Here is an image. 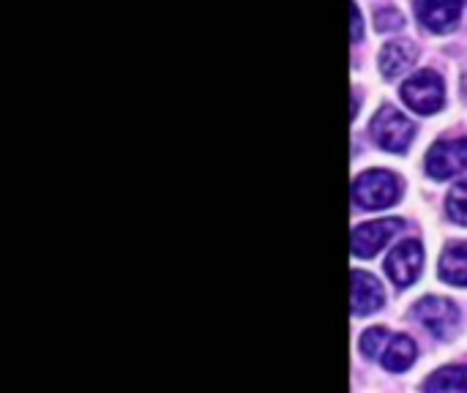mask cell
I'll return each mask as SVG.
<instances>
[{"instance_id": "cell-9", "label": "cell", "mask_w": 467, "mask_h": 393, "mask_svg": "<svg viewBox=\"0 0 467 393\" xmlns=\"http://www.w3.org/2000/svg\"><path fill=\"white\" fill-rule=\"evenodd\" d=\"M421 262H424L421 243H418V241H402V243L389 254L386 270H389V276L394 279V284L407 287V284H413V281L418 279Z\"/></svg>"}, {"instance_id": "cell-2", "label": "cell", "mask_w": 467, "mask_h": 393, "mask_svg": "<svg viewBox=\"0 0 467 393\" xmlns=\"http://www.w3.org/2000/svg\"><path fill=\"white\" fill-rule=\"evenodd\" d=\"M399 180L386 172V169H369L363 175H358L355 186H353V196L361 208L378 211V208H389L399 200Z\"/></svg>"}, {"instance_id": "cell-5", "label": "cell", "mask_w": 467, "mask_h": 393, "mask_svg": "<svg viewBox=\"0 0 467 393\" xmlns=\"http://www.w3.org/2000/svg\"><path fill=\"white\" fill-rule=\"evenodd\" d=\"M413 320L421 323L437 339H451L459 325V309L445 298H424L413 309Z\"/></svg>"}, {"instance_id": "cell-6", "label": "cell", "mask_w": 467, "mask_h": 393, "mask_svg": "<svg viewBox=\"0 0 467 393\" xmlns=\"http://www.w3.org/2000/svg\"><path fill=\"white\" fill-rule=\"evenodd\" d=\"M418 23L432 33H451L459 25L464 0H413Z\"/></svg>"}, {"instance_id": "cell-12", "label": "cell", "mask_w": 467, "mask_h": 393, "mask_svg": "<svg viewBox=\"0 0 467 393\" xmlns=\"http://www.w3.org/2000/svg\"><path fill=\"white\" fill-rule=\"evenodd\" d=\"M440 279L453 287H467V243H453L440 260Z\"/></svg>"}, {"instance_id": "cell-7", "label": "cell", "mask_w": 467, "mask_h": 393, "mask_svg": "<svg viewBox=\"0 0 467 393\" xmlns=\"http://www.w3.org/2000/svg\"><path fill=\"white\" fill-rule=\"evenodd\" d=\"M426 169L437 180H445L451 175L464 172L467 169V137L437 142L426 156Z\"/></svg>"}, {"instance_id": "cell-1", "label": "cell", "mask_w": 467, "mask_h": 393, "mask_svg": "<svg viewBox=\"0 0 467 393\" xmlns=\"http://www.w3.org/2000/svg\"><path fill=\"white\" fill-rule=\"evenodd\" d=\"M361 350L369 358H380L386 369L405 371L416 361V344L407 336H394L386 328H371L361 336Z\"/></svg>"}, {"instance_id": "cell-16", "label": "cell", "mask_w": 467, "mask_h": 393, "mask_svg": "<svg viewBox=\"0 0 467 393\" xmlns=\"http://www.w3.org/2000/svg\"><path fill=\"white\" fill-rule=\"evenodd\" d=\"M464 96H467V79H464Z\"/></svg>"}, {"instance_id": "cell-4", "label": "cell", "mask_w": 467, "mask_h": 393, "mask_svg": "<svg viewBox=\"0 0 467 393\" xmlns=\"http://www.w3.org/2000/svg\"><path fill=\"white\" fill-rule=\"evenodd\" d=\"M371 137H375V142L386 151H394V153H402L410 148L413 142V123L399 113V110H391V107H383L375 121H371L369 126Z\"/></svg>"}, {"instance_id": "cell-15", "label": "cell", "mask_w": 467, "mask_h": 393, "mask_svg": "<svg viewBox=\"0 0 467 393\" xmlns=\"http://www.w3.org/2000/svg\"><path fill=\"white\" fill-rule=\"evenodd\" d=\"M375 20H378V31H383V33L402 28V14L397 9H383V12H378Z\"/></svg>"}, {"instance_id": "cell-8", "label": "cell", "mask_w": 467, "mask_h": 393, "mask_svg": "<svg viewBox=\"0 0 467 393\" xmlns=\"http://www.w3.org/2000/svg\"><path fill=\"white\" fill-rule=\"evenodd\" d=\"M402 230V222L397 219H378V222H366L353 233V254L355 257H371L378 254L397 233Z\"/></svg>"}, {"instance_id": "cell-14", "label": "cell", "mask_w": 467, "mask_h": 393, "mask_svg": "<svg viewBox=\"0 0 467 393\" xmlns=\"http://www.w3.org/2000/svg\"><path fill=\"white\" fill-rule=\"evenodd\" d=\"M448 214L453 222L467 224V180H462L459 186L451 188L448 194Z\"/></svg>"}, {"instance_id": "cell-10", "label": "cell", "mask_w": 467, "mask_h": 393, "mask_svg": "<svg viewBox=\"0 0 467 393\" xmlns=\"http://www.w3.org/2000/svg\"><path fill=\"white\" fill-rule=\"evenodd\" d=\"M383 306V287L378 284L375 276H369L363 270L353 273V309L358 317L378 312Z\"/></svg>"}, {"instance_id": "cell-13", "label": "cell", "mask_w": 467, "mask_h": 393, "mask_svg": "<svg viewBox=\"0 0 467 393\" xmlns=\"http://www.w3.org/2000/svg\"><path fill=\"white\" fill-rule=\"evenodd\" d=\"M424 393H467V366H445L424 382Z\"/></svg>"}, {"instance_id": "cell-3", "label": "cell", "mask_w": 467, "mask_h": 393, "mask_svg": "<svg viewBox=\"0 0 467 393\" xmlns=\"http://www.w3.org/2000/svg\"><path fill=\"white\" fill-rule=\"evenodd\" d=\"M402 98L405 105L413 107L416 113L421 115H432L443 107V98H445V90H443V79L437 77V71H418L413 74L405 87H402Z\"/></svg>"}, {"instance_id": "cell-11", "label": "cell", "mask_w": 467, "mask_h": 393, "mask_svg": "<svg viewBox=\"0 0 467 393\" xmlns=\"http://www.w3.org/2000/svg\"><path fill=\"white\" fill-rule=\"evenodd\" d=\"M413 63H416V47L410 41H391L380 52V71L389 79L405 74Z\"/></svg>"}]
</instances>
